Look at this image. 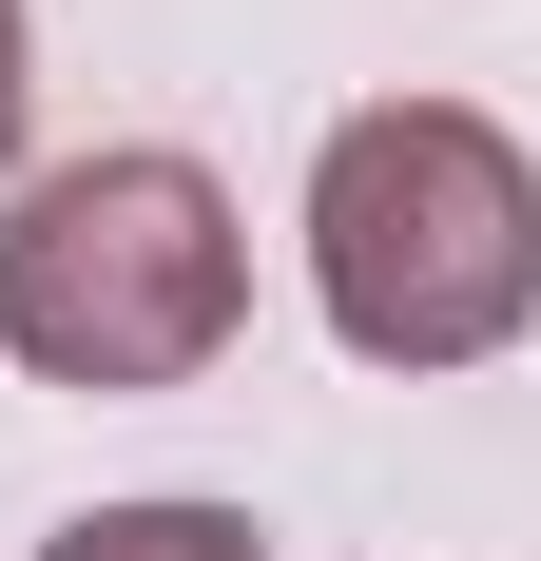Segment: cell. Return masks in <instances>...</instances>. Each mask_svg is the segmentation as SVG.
<instances>
[{"instance_id": "7a4b0ae2", "label": "cell", "mask_w": 541, "mask_h": 561, "mask_svg": "<svg viewBox=\"0 0 541 561\" xmlns=\"http://www.w3.org/2000/svg\"><path fill=\"white\" fill-rule=\"evenodd\" d=\"M252 310V232L194 156H58L0 214V348L39 388H194Z\"/></svg>"}, {"instance_id": "6da1fadb", "label": "cell", "mask_w": 541, "mask_h": 561, "mask_svg": "<svg viewBox=\"0 0 541 561\" xmlns=\"http://www.w3.org/2000/svg\"><path fill=\"white\" fill-rule=\"evenodd\" d=\"M310 290L368 368H484L541 330V174L464 98H368L310 156Z\"/></svg>"}, {"instance_id": "3957f363", "label": "cell", "mask_w": 541, "mask_h": 561, "mask_svg": "<svg viewBox=\"0 0 541 561\" xmlns=\"http://www.w3.org/2000/svg\"><path fill=\"white\" fill-rule=\"evenodd\" d=\"M39 561H270L252 504H97V523H58Z\"/></svg>"}, {"instance_id": "277c9868", "label": "cell", "mask_w": 541, "mask_h": 561, "mask_svg": "<svg viewBox=\"0 0 541 561\" xmlns=\"http://www.w3.org/2000/svg\"><path fill=\"white\" fill-rule=\"evenodd\" d=\"M20 116H39V58H20V0H0V156H20Z\"/></svg>"}]
</instances>
